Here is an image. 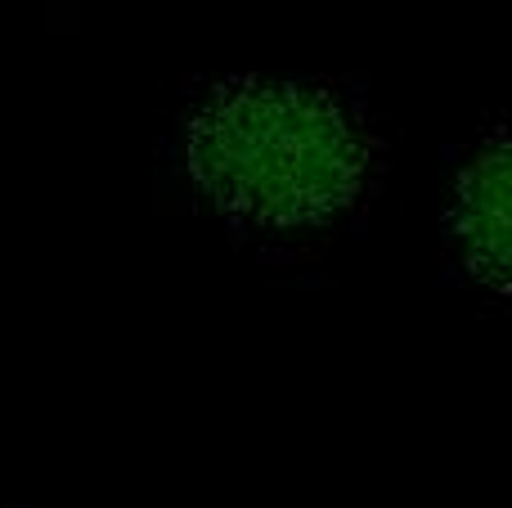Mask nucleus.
Listing matches in <instances>:
<instances>
[{"mask_svg": "<svg viewBox=\"0 0 512 508\" xmlns=\"http://www.w3.org/2000/svg\"><path fill=\"white\" fill-rule=\"evenodd\" d=\"M203 153L212 162L216 189L234 203L261 212H301L306 203H328L342 185L346 144L328 108H310L297 95H252L221 108Z\"/></svg>", "mask_w": 512, "mask_h": 508, "instance_id": "1", "label": "nucleus"}]
</instances>
